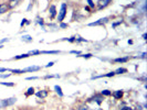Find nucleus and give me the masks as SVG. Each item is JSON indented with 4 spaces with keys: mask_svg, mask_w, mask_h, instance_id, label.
I'll return each instance as SVG.
<instances>
[{
    "mask_svg": "<svg viewBox=\"0 0 147 110\" xmlns=\"http://www.w3.org/2000/svg\"><path fill=\"white\" fill-rule=\"evenodd\" d=\"M78 110H89V108H88V106H86V105H81Z\"/></svg>",
    "mask_w": 147,
    "mask_h": 110,
    "instance_id": "25",
    "label": "nucleus"
},
{
    "mask_svg": "<svg viewBox=\"0 0 147 110\" xmlns=\"http://www.w3.org/2000/svg\"><path fill=\"white\" fill-rule=\"evenodd\" d=\"M35 1V0H31V3H32V5H33V2H34Z\"/></svg>",
    "mask_w": 147,
    "mask_h": 110,
    "instance_id": "39",
    "label": "nucleus"
},
{
    "mask_svg": "<svg viewBox=\"0 0 147 110\" xmlns=\"http://www.w3.org/2000/svg\"><path fill=\"white\" fill-rule=\"evenodd\" d=\"M9 10V7H8V3H1L0 5V14L2 13H6L7 11Z\"/></svg>",
    "mask_w": 147,
    "mask_h": 110,
    "instance_id": "9",
    "label": "nucleus"
},
{
    "mask_svg": "<svg viewBox=\"0 0 147 110\" xmlns=\"http://www.w3.org/2000/svg\"><path fill=\"white\" fill-rule=\"evenodd\" d=\"M60 51H41V54H58Z\"/></svg>",
    "mask_w": 147,
    "mask_h": 110,
    "instance_id": "17",
    "label": "nucleus"
},
{
    "mask_svg": "<svg viewBox=\"0 0 147 110\" xmlns=\"http://www.w3.org/2000/svg\"><path fill=\"white\" fill-rule=\"evenodd\" d=\"M0 72H10V68H0Z\"/></svg>",
    "mask_w": 147,
    "mask_h": 110,
    "instance_id": "33",
    "label": "nucleus"
},
{
    "mask_svg": "<svg viewBox=\"0 0 147 110\" xmlns=\"http://www.w3.org/2000/svg\"><path fill=\"white\" fill-rule=\"evenodd\" d=\"M32 36H30V35H23L22 36V41H24V42H32Z\"/></svg>",
    "mask_w": 147,
    "mask_h": 110,
    "instance_id": "16",
    "label": "nucleus"
},
{
    "mask_svg": "<svg viewBox=\"0 0 147 110\" xmlns=\"http://www.w3.org/2000/svg\"><path fill=\"white\" fill-rule=\"evenodd\" d=\"M10 72L13 73V74H22V73H24L23 69H10Z\"/></svg>",
    "mask_w": 147,
    "mask_h": 110,
    "instance_id": "21",
    "label": "nucleus"
},
{
    "mask_svg": "<svg viewBox=\"0 0 147 110\" xmlns=\"http://www.w3.org/2000/svg\"><path fill=\"white\" fill-rule=\"evenodd\" d=\"M101 95H102V96H111V95H112V91H111V90H107V89H105V90H102Z\"/></svg>",
    "mask_w": 147,
    "mask_h": 110,
    "instance_id": "19",
    "label": "nucleus"
},
{
    "mask_svg": "<svg viewBox=\"0 0 147 110\" xmlns=\"http://www.w3.org/2000/svg\"><path fill=\"white\" fill-rule=\"evenodd\" d=\"M90 100H94L97 105H101V104H102V101H103V96H102V95H95L94 97L91 98Z\"/></svg>",
    "mask_w": 147,
    "mask_h": 110,
    "instance_id": "7",
    "label": "nucleus"
},
{
    "mask_svg": "<svg viewBox=\"0 0 147 110\" xmlns=\"http://www.w3.org/2000/svg\"><path fill=\"white\" fill-rule=\"evenodd\" d=\"M0 85L8 86V87H13V86H15V84H13V83H6V82H0Z\"/></svg>",
    "mask_w": 147,
    "mask_h": 110,
    "instance_id": "20",
    "label": "nucleus"
},
{
    "mask_svg": "<svg viewBox=\"0 0 147 110\" xmlns=\"http://www.w3.org/2000/svg\"><path fill=\"white\" fill-rule=\"evenodd\" d=\"M64 40H66V41H69V42H74L75 41V38L73 36V38H70V39H64Z\"/></svg>",
    "mask_w": 147,
    "mask_h": 110,
    "instance_id": "31",
    "label": "nucleus"
},
{
    "mask_svg": "<svg viewBox=\"0 0 147 110\" xmlns=\"http://www.w3.org/2000/svg\"><path fill=\"white\" fill-rule=\"evenodd\" d=\"M17 102V98L16 97H11V98H8V99H2L0 101V108L3 109V108H7L9 106H12Z\"/></svg>",
    "mask_w": 147,
    "mask_h": 110,
    "instance_id": "1",
    "label": "nucleus"
},
{
    "mask_svg": "<svg viewBox=\"0 0 147 110\" xmlns=\"http://www.w3.org/2000/svg\"><path fill=\"white\" fill-rule=\"evenodd\" d=\"M49 15H50V19H54L55 15H56V7L54 5L50 6L49 8Z\"/></svg>",
    "mask_w": 147,
    "mask_h": 110,
    "instance_id": "5",
    "label": "nucleus"
},
{
    "mask_svg": "<svg viewBox=\"0 0 147 110\" xmlns=\"http://www.w3.org/2000/svg\"><path fill=\"white\" fill-rule=\"evenodd\" d=\"M113 96L115 97V99H121L123 97V90H116L113 92Z\"/></svg>",
    "mask_w": 147,
    "mask_h": 110,
    "instance_id": "11",
    "label": "nucleus"
},
{
    "mask_svg": "<svg viewBox=\"0 0 147 110\" xmlns=\"http://www.w3.org/2000/svg\"><path fill=\"white\" fill-rule=\"evenodd\" d=\"M146 36H147L146 33H144V34H143V39H146Z\"/></svg>",
    "mask_w": 147,
    "mask_h": 110,
    "instance_id": "38",
    "label": "nucleus"
},
{
    "mask_svg": "<svg viewBox=\"0 0 147 110\" xmlns=\"http://www.w3.org/2000/svg\"><path fill=\"white\" fill-rule=\"evenodd\" d=\"M29 54H21V55H18V56H15V59H21V58H26V57H29Z\"/></svg>",
    "mask_w": 147,
    "mask_h": 110,
    "instance_id": "18",
    "label": "nucleus"
},
{
    "mask_svg": "<svg viewBox=\"0 0 147 110\" xmlns=\"http://www.w3.org/2000/svg\"><path fill=\"white\" fill-rule=\"evenodd\" d=\"M128 59H129L128 57H118V58H115L114 62L115 63H126Z\"/></svg>",
    "mask_w": 147,
    "mask_h": 110,
    "instance_id": "12",
    "label": "nucleus"
},
{
    "mask_svg": "<svg viewBox=\"0 0 147 110\" xmlns=\"http://www.w3.org/2000/svg\"><path fill=\"white\" fill-rule=\"evenodd\" d=\"M72 54H81V51H71Z\"/></svg>",
    "mask_w": 147,
    "mask_h": 110,
    "instance_id": "34",
    "label": "nucleus"
},
{
    "mask_svg": "<svg viewBox=\"0 0 147 110\" xmlns=\"http://www.w3.org/2000/svg\"><path fill=\"white\" fill-rule=\"evenodd\" d=\"M54 89L56 90V92H58V95L60 96V97H63V92H62V89H61V87H60L59 85H55Z\"/></svg>",
    "mask_w": 147,
    "mask_h": 110,
    "instance_id": "14",
    "label": "nucleus"
},
{
    "mask_svg": "<svg viewBox=\"0 0 147 110\" xmlns=\"http://www.w3.org/2000/svg\"><path fill=\"white\" fill-rule=\"evenodd\" d=\"M53 65H54V62H50L45 65V67H51V66H53Z\"/></svg>",
    "mask_w": 147,
    "mask_h": 110,
    "instance_id": "30",
    "label": "nucleus"
},
{
    "mask_svg": "<svg viewBox=\"0 0 147 110\" xmlns=\"http://www.w3.org/2000/svg\"><path fill=\"white\" fill-rule=\"evenodd\" d=\"M108 21V18H103V19H100L99 21H95V22H91L89 23V26H95V25H102L106 23Z\"/></svg>",
    "mask_w": 147,
    "mask_h": 110,
    "instance_id": "4",
    "label": "nucleus"
},
{
    "mask_svg": "<svg viewBox=\"0 0 147 110\" xmlns=\"http://www.w3.org/2000/svg\"><path fill=\"white\" fill-rule=\"evenodd\" d=\"M80 56H82V57H84V58H90V57H92V54H91V53H89V54H84V55H80Z\"/></svg>",
    "mask_w": 147,
    "mask_h": 110,
    "instance_id": "26",
    "label": "nucleus"
},
{
    "mask_svg": "<svg viewBox=\"0 0 147 110\" xmlns=\"http://www.w3.org/2000/svg\"><path fill=\"white\" fill-rule=\"evenodd\" d=\"M7 41H9L8 39H3V40H1V41H0V44H1V43H3V42H7Z\"/></svg>",
    "mask_w": 147,
    "mask_h": 110,
    "instance_id": "37",
    "label": "nucleus"
},
{
    "mask_svg": "<svg viewBox=\"0 0 147 110\" xmlns=\"http://www.w3.org/2000/svg\"><path fill=\"white\" fill-rule=\"evenodd\" d=\"M35 95H36V97H38V98L43 99V98H45L46 96H48V91H46V90H40L38 92H35Z\"/></svg>",
    "mask_w": 147,
    "mask_h": 110,
    "instance_id": "10",
    "label": "nucleus"
},
{
    "mask_svg": "<svg viewBox=\"0 0 147 110\" xmlns=\"http://www.w3.org/2000/svg\"><path fill=\"white\" fill-rule=\"evenodd\" d=\"M121 110H133L131 107H123Z\"/></svg>",
    "mask_w": 147,
    "mask_h": 110,
    "instance_id": "35",
    "label": "nucleus"
},
{
    "mask_svg": "<svg viewBox=\"0 0 147 110\" xmlns=\"http://www.w3.org/2000/svg\"><path fill=\"white\" fill-rule=\"evenodd\" d=\"M38 23H40V24H43V20L39 18V19H38Z\"/></svg>",
    "mask_w": 147,
    "mask_h": 110,
    "instance_id": "36",
    "label": "nucleus"
},
{
    "mask_svg": "<svg viewBox=\"0 0 147 110\" xmlns=\"http://www.w3.org/2000/svg\"><path fill=\"white\" fill-rule=\"evenodd\" d=\"M39 77L38 76H32V77H28L27 78V81H34V79H38Z\"/></svg>",
    "mask_w": 147,
    "mask_h": 110,
    "instance_id": "28",
    "label": "nucleus"
},
{
    "mask_svg": "<svg viewBox=\"0 0 147 110\" xmlns=\"http://www.w3.org/2000/svg\"><path fill=\"white\" fill-rule=\"evenodd\" d=\"M22 0H9V2H8V7H9V9H13V8H16L17 6H19L20 5V2H21Z\"/></svg>",
    "mask_w": 147,
    "mask_h": 110,
    "instance_id": "6",
    "label": "nucleus"
},
{
    "mask_svg": "<svg viewBox=\"0 0 147 110\" xmlns=\"http://www.w3.org/2000/svg\"><path fill=\"white\" fill-rule=\"evenodd\" d=\"M66 11H68V6H66V3H62V5H61V9H60L59 14H58V21L60 23L64 20L65 15H66Z\"/></svg>",
    "mask_w": 147,
    "mask_h": 110,
    "instance_id": "2",
    "label": "nucleus"
},
{
    "mask_svg": "<svg viewBox=\"0 0 147 110\" xmlns=\"http://www.w3.org/2000/svg\"><path fill=\"white\" fill-rule=\"evenodd\" d=\"M26 23H28V22H27V19H23L22 21H21V23H20V26H23Z\"/></svg>",
    "mask_w": 147,
    "mask_h": 110,
    "instance_id": "29",
    "label": "nucleus"
},
{
    "mask_svg": "<svg viewBox=\"0 0 147 110\" xmlns=\"http://www.w3.org/2000/svg\"><path fill=\"white\" fill-rule=\"evenodd\" d=\"M11 76V74H2V75H0V78H8Z\"/></svg>",
    "mask_w": 147,
    "mask_h": 110,
    "instance_id": "27",
    "label": "nucleus"
},
{
    "mask_svg": "<svg viewBox=\"0 0 147 110\" xmlns=\"http://www.w3.org/2000/svg\"><path fill=\"white\" fill-rule=\"evenodd\" d=\"M88 1V5L91 7V8H95V3L93 2V0H86Z\"/></svg>",
    "mask_w": 147,
    "mask_h": 110,
    "instance_id": "23",
    "label": "nucleus"
},
{
    "mask_svg": "<svg viewBox=\"0 0 147 110\" xmlns=\"http://www.w3.org/2000/svg\"><path fill=\"white\" fill-rule=\"evenodd\" d=\"M114 73H115V75H116V74H117V75H119V74H124V73H127V69L121 67V68H117V69H116Z\"/></svg>",
    "mask_w": 147,
    "mask_h": 110,
    "instance_id": "13",
    "label": "nucleus"
},
{
    "mask_svg": "<svg viewBox=\"0 0 147 110\" xmlns=\"http://www.w3.org/2000/svg\"><path fill=\"white\" fill-rule=\"evenodd\" d=\"M58 77H60L59 75H46V76H44L45 79H48V78H58Z\"/></svg>",
    "mask_w": 147,
    "mask_h": 110,
    "instance_id": "24",
    "label": "nucleus"
},
{
    "mask_svg": "<svg viewBox=\"0 0 147 110\" xmlns=\"http://www.w3.org/2000/svg\"><path fill=\"white\" fill-rule=\"evenodd\" d=\"M38 54H41V51H38V50H34V51H31L29 53V55H38Z\"/></svg>",
    "mask_w": 147,
    "mask_h": 110,
    "instance_id": "22",
    "label": "nucleus"
},
{
    "mask_svg": "<svg viewBox=\"0 0 147 110\" xmlns=\"http://www.w3.org/2000/svg\"><path fill=\"white\" fill-rule=\"evenodd\" d=\"M33 94H34V88H33V87H30L28 90H27L26 96H27V97H29V96H31V95H33Z\"/></svg>",
    "mask_w": 147,
    "mask_h": 110,
    "instance_id": "15",
    "label": "nucleus"
},
{
    "mask_svg": "<svg viewBox=\"0 0 147 110\" xmlns=\"http://www.w3.org/2000/svg\"><path fill=\"white\" fill-rule=\"evenodd\" d=\"M66 26H68V24H66V23H62V22H61V24H60V28H62V29H63V28H66Z\"/></svg>",
    "mask_w": 147,
    "mask_h": 110,
    "instance_id": "32",
    "label": "nucleus"
},
{
    "mask_svg": "<svg viewBox=\"0 0 147 110\" xmlns=\"http://www.w3.org/2000/svg\"><path fill=\"white\" fill-rule=\"evenodd\" d=\"M111 2H112V0H99L97 1V10H102V9L106 8Z\"/></svg>",
    "mask_w": 147,
    "mask_h": 110,
    "instance_id": "3",
    "label": "nucleus"
},
{
    "mask_svg": "<svg viewBox=\"0 0 147 110\" xmlns=\"http://www.w3.org/2000/svg\"><path fill=\"white\" fill-rule=\"evenodd\" d=\"M41 69V67L40 66H30V67H27V68H24L23 69V72H38V71H40Z\"/></svg>",
    "mask_w": 147,
    "mask_h": 110,
    "instance_id": "8",
    "label": "nucleus"
}]
</instances>
